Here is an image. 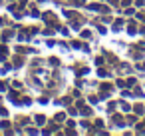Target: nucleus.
I'll return each instance as SVG.
<instances>
[{"label":"nucleus","instance_id":"39448f33","mask_svg":"<svg viewBox=\"0 0 145 136\" xmlns=\"http://www.w3.org/2000/svg\"><path fill=\"white\" fill-rule=\"evenodd\" d=\"M6 54H8V48L6 46H0V58H4Z\"/></svg>","mask_w":145,"mask_h":136},{"label":"nucleus","instance_id":"2eb2a0df","mask_svg":"<svg viewBox=\"0 0 145 136\" xmlns=\"http://www.w3.org/2000/svg\"><path fill=\"white\" fill-rule=\"evenodd\" d=\"M137 16H139V18H141V20H143V22H145V10H141V12H139V14H137Z\"/></svg>","mask_w":145,"mask_h":136},{"label":"nucleus","instance_id":"6ab92c4d","mask_svg":"<svg viewBox=\"0 0 145 136\" xmlns=\"http://www.w3.org/2000/svg\"><path fill=\"white\" fill-rule=\"evenodd\" d=\"M8 114V110H4V108H0V116H6Z\"/></svg>","mask_w":145,"mask_h":136},{"label":"nucleus","instance_id":"7ed1b4c3","mask_svg":"<svg viewBox=\"0 0 145 136\" xmlns=\"http://www.w3.org/2000/svg\"><path fill=\"white\" fill-rule=\"evenodd\" d=\"M127 32H129V34H135V32H137V30H135V24H133V22H129V24H127Z\"/></svg>","mask_w":145,"mask_h":136},{"label":"nucleus","instance_id":"20e7f679","mask_svg":"<svg viewBox=\"0 0 145 136\" xmlns=\"http://www.w3.org/2000/svg\"><path fill=\"white\" fill-rule=\"evenodd\" d=\"M113 122H115V124H123V118H121L119 114H113Z\"/></svg>","mask_w":145,"mask_h":136},{"label":"nucleus","instance_id":"f8f14e48","mask_svg":"<svg viewBox=\"0 0 145 136\" xmlns=\"http://www.w3.org/2000/svg\"><path fill=\"white\" fill-rule=\"evenodd\" d=\"M64 118H66V114H64V112H58V114H56V120H58V122H60V120H64Z\"/></svg>","mask_w":145,"mask_h":136},{"label":"nucleus","instance_id":"f03ea898","mask_svg":"<svg viewBox=\"0 0 145 136\" xmlns=\"http://www.w3.org/2000/svg\"><path fill=\"white\" fill-rule=\"evenodd\" d=\"M78 106H80V112H82L84 116H89V114H91V108H89V106H84L82 102H80Z\"/></svg>","mask_w":145,"mask_h":136},{"label":"nucleus","instance_id":"1a4fd4ad","mask_svg":"<svg viewBox=\"0 0 145 136\" xmlns=\"http://www.w3.org/2000/svg\"><path fill=\"white\" fill-rule=\"evenodd\" d=\"M121 24H123V20H115V22H113V28L117 30V28H121Z\"/></svg>","mask_w":145,"mask_h":136},{"label":"nucleus","instance_id":"aec40b11","mask_svg":"<svg viewBox=\"0 0 145 136\" xmlns=\"http://www.w3.org/2000/svg\"><path fill=\"white\" fill-rule=\"evenodd\" d=\"M4 88H6V84H4L2 80H0V90H4Z\"/></svg>","mask_w":145,"mask_h":136},{"label":"nucleus","instance_id":"423d86ee","mask_svg":"<svg viewBox=\"0 0 145 136\" xmlns=\"http://www.w3.org/2000/svg\"><path fill=\"white\" fill-rule=\"evenodd\" d=\"M8 126H10L8 120H2V122H0V128H2V130H8Z\"/></svg>","mask_w":145,"mask_h":136},{"label":"nucleus","instance_id":"f257e3e1","mask_svg":"<svg viewBox=\"0 0 145 136\" xmlns=\"http://www.w3.org/2000/svg\"><path fill=\"white\" fill-rule=\"evenodd\" d=\"M44 20H46L48 24H52V26H58V20H56V16H54L52 12H44Z\"/></svg>","mask_w":145,"mask_h":136},{"label":"nucleus","instance_id":"ddd939ff","mask_svg":"<svg viewBox=\"0 0 145 136\" xmlns=\"http://www.w3.org/2000/svg\"><path fill=\"white\" fill-rule=\"evenodd\" d=\"M14 66H22V58H20V56H16V60H14Z\"/></svg>","mask_w":145,"mask_h":136},{"label":"nucleus","instance_id":"0eeeda50","mask_svg":"<svg viewBox=\"0 0 145 136\" xmlns=\"http://www.w3.org/2000/svg\"><path fill=\"white\" fill-rule=\"evenodd\" d=\"M72 46H74V48H88V46H84V44H82V42H78V40H74V42H72Z\"/></svg>","mask_w":145,"mask_h":136},{"label":"nucleus","instance_id":"a211bd4d","mask_svg":"<svg viewBox=\"0 0 145 136\" xmlns=\"http://www.w3.org/2000/svg\"><path fill=\"white\" fill-rule=\"evenodd\" d=\"M121 4H123V6H129V4H131V0H121Z\"/></svg>","mask_w":145,"mask_h":136},{"label":"nucleus","instance_id":"412c9836","mask_svg":"<svg viewBox=\"0 0 145 136\" xmlns=\"http://www.w3.org/2000/svg\"><path fill=\"white\" fill-rule=\"evenodd\" d=\"M109 4H113V6H117L119 2H117V0H109Z\"/></svg>","mask_w":145,"mask_h":136},{"label":"nucleus","instance_id":"4468645a","mask_svg":"<svg viewBox=\"0 0 145 136\" xmlns=\"http://www.w3.org/2000/svg\"><path fill=\"white\" fill-rule=\"evenodd\" d=\"M82 36H84V38H89V36H91V32H89V30H84V32H82Z\"/></svg>","mask_w":145,"mask_h":136},{"label":"nucleus","instance_id":"dca6fc26","mask_svg":"<svg viewBox=\"0 0 145 136\" xmlns=\"http://www.w3.org/2000/svg\"><path fill=\"white\" fill-rule=\"evenodd\" d=\"M74 4L76 6H84V0H74Z\"/></svg>","mask_w":145,"mask_h":136},{"label":"nucleus","instance_id":"6e6552de","mask_svg":"<svg viewBox=\"0 0 145 136\" xmlns=\"http://www.w3.org/2000/svg\"><path fill=\"white\" fill-rule=\"evenodd\" d=\"M36 122H38V124H44V122H46V118H44L42 114H38V116H36Z\"/></svg>","mask_w":145,"mask_h":136},{"label":"nucleus","instance_id":"4be33fe9","mask_svg":"<svg viewBox=\"0 0 145 136\" xmlns=\"http://www.w3.org/2000/svg\"><path fill=\"white\" fill-rule=\"evenodd\" d=\"M141 34H145V26H143V28H141Z\"/></svg>","mask_w":145,"mask_h":136},{"label":"nucleus","instance_id":"9d476101","mask_svg":"<svg viewBox=\"0 0 145 136\" xmlns=\"http://www.w3.org/2000/svg\"><path fill=\"white\" fill-rule=\"evenodd\" d=\"M10 38H12V32H4L2 34V40H10Z\"/></svg>","mask_w":145,"mask_h":136},{"label":"nucleus","instance_id":"9b49d317","mask_svg":"<svg viewBox=\"0 0 145 136\" xmlns=\"http://www.w3.org/2000/svg\"><path fill=\"white\" fill-rule=\"evenodd\" d=\"M135 114H143V106H141V104L135 106Z\"/></svg>","mask_w":145,"mask_h":136},{"label":"nucleus","instance_id":"f3484780","mask_svg":"<svg viewBox=\"0 0 145 136\" xmlns=\"http://www.w3.org/2000/svg\"><path fill=\"white\" fill-rule=\"evenodd\" d=\"M135 4H137V6H143V4H145V0H135Z\"/></svg>","mask_w":145,"mask_h":136}]
</instances>
